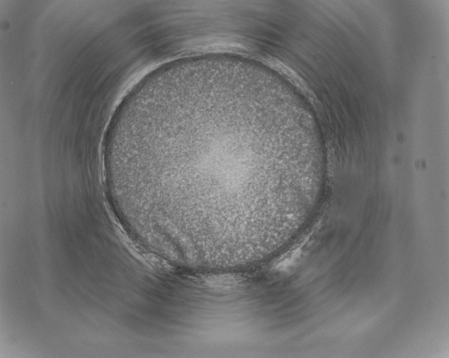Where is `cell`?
<instances>
[{"label": "cell", "instance_id": "obj_1", "mask_svg": "<svg viewBox=\"0 0 449 358\" xmlns=\"http://www.w3.org/2000/svg\"><path fill=\"white\" fill-rule=\"evenodd\" d=\"M227 105L173 90L153 106L124 176L136 208L168 228L219 234L256 228L276 210L291 175L260 158L247 112Z\"/></svg>", "mask_w": 449, "mask_h": 358}]
</instances>
